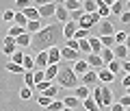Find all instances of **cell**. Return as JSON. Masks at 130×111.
<instances>
[{
	"label": "cell",
	"instance_id": "obj_53",
	"mask_svg": "<svg viewBox=\"0 0 130 111\" xmlns=\"http://www.w3.org/2000/svg\"><path fill=\"white\" fill-rule=\"evenodd\" d=\"M121 85H124V87H130V74L124 72V76H121Z\"/></svg>",
	"mask_w": 130,
	"mask_h": 111
},
{
	"label": "cell",
	"instance_id": "obj_2",
	"mask_svg": "<svg viewBox=\"0 0 130 111\" xmlns=\"http://www.w3.org/2000/svg\"><path fill=\"white\" fill-rule=\"evenodd\" d=\"M56 81H59L61 87H76V85L80 83V81H78V74H76L72 68H59Z\"/></svg>",
	"mask_w": 130,
	"mask_h": 111
},
{
	"label": "cell",
	"instance_id": "obj_52",
	"mask_svg": "<svg viewBox=\"0 0 130 111\" xmlns=\"http://www.w3.org/2000/svg\"><path fill=\"white\" fill-rule=\"evenodd\" d=\"M121 70H124L126 74H130V59H124V61H121Z\"/></svg>",
	"mask_w": 130,
	"mask_h": 111
},
{
	"label": "cell",
	"instance_id": "obj_16",
	"mask_svg": "<svg viewBox=\"0 0 130 111\" xmlns=\"http://www.w3.org/2000/svg\"><path fill=\"white\" fill-rule=\"evenodd\" d=\"M35 65H37V68H48V52L46 50H39L37 55H35Z\"/></svg>",
	"mask_w": 130,
	"mask_h": 111
},
{
	"label": "cell",
	"instance_id": "obj_33",
	"mask_svg": "<svg viewBox=\"0 0 130 111\" xmlns=\"http://www.w3.org/2000/svg\"><path fill=\"white\" fill-rule=\"evenodd\" d=\"M121 11H126L124 5H121V0H115L111 5V15H121Z\"/></svg>",
	"mask_w": 130,
	"mask_h": 111
},
{
	"label": "cell",
	"instance_id": "obj_62",
	"mask_svg": "<svg viewBox=\"0 0 130 111\" xmlns=\"http://www.w3.org/2000/svg\"><path fill=\"white\" fill-rule=\"evenodd\" d=\"M124 111H130V107H126V109H124Z\"/></svg>",
	"mask_w": 130,
	"mask_h": 111
},
{
	"label": "cell",
	"instance_id": "obj_26",
	"mask_svg": "<svg viewBox=\"0 0 130 111\" xmlns=\"http://www.w3.org/2000/svg\"><path fill=\"white\" fill-rule=\"evenodd\" d=\"M106 68L117 76V74L121 72V61H119V59H113V61H108V63H106Z\"/></svg>",
	"mask_w": 130,
	"mask_h": 111
},
{
	"label": "cell",
	"instance_id": "obj_31",
	"mask_svg": "<svg viewBox=\"0 0 130 111\" xmlns=\"http://www.w3.org/2000/svg\"><path fill=\"white\" fill-rule=\"evenodd\" d=\"M13 22L18 24V26H24V28H26V24H28V18L22 13V11H15V20H13Z\"/></svg>",
	"mask_w": 130,
	"mask_h": 111
},
{
	"label": "cell",
	"instance_id": "obj_44",
	"mask_svg": "<svg viewBox=\"0 0 130 111\" xmlns=\"http://www.w3.org/2000/svg\"><path fill=\"white\" fill-rule=\"evenodd\" d=\"M85 37H89V31H87V28H76L74 39H85Z\"/></svg>",
	"mask_w": 130,
	"mask_h": 111
},
{
	"label": "cell",
	"instance_id": "obj_15",
	"mask_svg": "<svg viewBox=\"0 0 130 111\" xmlns=\"http://www.w3.org/2000/svg\"><path fill=\"white\" fill-rule=\"evenodd\" d=\"M74 96L78 98V100H85V98L91 96V89H89L87 85H76L74 87Z\"/></svg>",
	"mask_w": 130,
	"mask_h": 111
},
{
	"label": "cell",
	"instance_id": "obj_48",
	"mask_svg": "<svg viewBox=\"0 0 130 111\" xmlns=\"http://www.w3.org/2000/svg\"><path fill=\"white\" fill-rule=\"evenodd\" d=\"M18 2V11H24L26 7H32V0H15Z\"/></svg>",
	"mask_w": 130,
	"mask_h": 111
},
{
	"label": "cell",
	"instance_id": "obj_34",
	"mask_svg": "<svg viewBox=\"0 0 130 111\" xmlns=\"http://www.w3.org/2000/svg\"><path fill=\"white\" fill-rule=\"evenodd\" d=\"M24 85H26V87H35V76H32V70H26V72H24Z\"/></svg>",
	"mask_w": 130,
	"mask_h": 111
},
{
	"label": "cell",
	"instance_id": "obj_17",
	"mask_svg": "<svg viewBox=\"0 0 130 111\" xmlns=\"http://www.w3.org/2000/svg\"><path fill=\"white\" fill-rule=\"evenodd\" d=\"M72 70H74V72L78 74V76H80V74H85V72L89 70V63H87V59H78V61H74Z\"/></svg>",
	"mask_w": 130,
	"mask_h": 111
},
{
	"label": "cell",
	"instance_id": "obj_8",
	"mask_svg": "<svg viewBox=\"0 0 130 111\" xmlns=\"http://www.w3.org/2000/svg\"><path fill=\"white\" fill-rule=\"evenodd\" d=\"M87 63H89V68H91V70H100V68H104L102 57H100V55H95V52L87 55Z\"/></svg>",
	"mask_w": 130,
	"mask_h": 111
},
{
	"label": "cell",
	"instance_id": "obj_54",
	"mask_svg": "<svg viewBox=\"0 0 130 111\" xmlns=\"http://www.w3.org/2000/svg\"><path fill=\"white\" fill-rule=\"evenodd\" d=\"M48 2H52V0H32V7H43Z\"/></svg>",
	"mask_w": 130,
	"mask_h": 111
},
{
	"label": "cell",
	"instance_id": "obj_20",
	"mask_svg": "<svg viewBox=\"0 0 130 111\" xmlns=\"http://www.w3.org/2000/svg\"><path fill=\"white\" fill-rule=\"evenodd\" d=\"M113 105V94H111V87L104 85L102 87V107H111Z\"/></svg>",
	"mask_w": 130,
	"mask_h": 111
},
{
	"label": "cell",
	"instance_id": "obj_21",
	"mask_svg": "<svg viewBox=\"0 0 130 111\" xmlns=\"http://www.w3.org/2000/svg\"><path fill=\"white\" fill-rule=\"evenodd\" d=\"M80 102H83V100H78L74 94H72V96H67V98H63V105H65V107H70V109H76V107H80Z\"/></svg>",
	"mask_w": 130,
	"mask_h": 111
},
{
	"label": "cell",
	"instance_id": "obj_4",
	"mask_svg": "<svg viewBox=\"0 0 130 111\" xmlns=\"http://www.w3.org/2000/svg\"><path fill=\"white\" fill-rule=\"evenodd\" d=\"M0 50H2V55H13L15 50H18V44H15V37H9L7 35L5 39H2V46H0Z\"/></svg>",
	"mask_w": 130,
	"mask_h": 111
},
{
	"label": "cell",
	"instance_id": "obj_63",
	"mask_svg": "<svg viewBox=\"0 0 130 111\" xmlns=\"http://www.w3.org/2000/svg\"><path fill=\"white\" fill-rule=\"evenodd\" d=\"M78 2H80V5H83V2H85V0H78Z\"/></svg>",
	"mask_w": 130,
	"mask_h": 111
},
{
	"label": "cell",
	"instance_id": "obj_1",
	"mask_svg": "<svg viewBox=\"0 0 130 111\" xmlns=\"http://www.w3.org/2000/svg\"><path fill=\"white\" fill-rule=\"evenodd\" d=\"M59 37H63V24L61 22L50 24V26H43V28H39V31L32 35L30 50L39 52V50H46V48H52V46H56Z\"/></svg>",
	"mask_w": 130,
	"mask_h": 111
},
{
	"label": "cell",
	"instance_id": "obj_35",
	"mask_svg": "<svg viewBox=\"0 0 130 111\" xmlns=\"http://www.w3.org/2000/svg\"><path fill=\"white\" fill-rule=\"evenodd\" d=\"M22 68L24 70H35V59L30 55H24V61H22Z\"/></svg>",
	"mask_w": 130,
	"mask_h": 111
},
{
	"label": "cell",
	"instance_id": "obj_3",
	"mask_svg": "<svg viewBox=\"0 0 130 111\" xmlns=\"http://www.w3.org/2000/svg\"><path fill=\"white\" fill-rule=\"evenodd\" d=\"M95 72H98V81H100L102 85H111L113 81L117 79V76H115V74H113L111 70L106 68V65H104V68H100V70H95Z\"/></svg>",
	"mask_w": 130,
	"mask_h": 111
},
{
	"label": "cell",
	"instance_id": "obj_37",
	"mask_svg": "<svg viewBox=\"0 0 130 111\" xmlns=\"http://www.w3.org/2000/svg\"><path fill=\"white\" fill-rule=\"evenodd\" d=\"M63 7H65L67 11H76V9H80L83 5H80L78 0H65V2H63Z\"/></svg>",
	"mask_w": 130,
	"mask_h": 111
},
{
	"label": "cell",
	"instance_id": "obj_27",
	"mask_svg": "<svg viewBox=\"0 0 130 111\" xmlns=\"http://www.w3.org/2000/svg\"><path fill=\"white\" fill-rule=\"evenodd\" d=\"M89 44H91V52L100 55V50H102V42H100V37H89Z\"/></svg>",
	"mask_w": 130,
	"mask_h": 111
},
{
	"label": "cell",
	"instance_id": "obj_55",
	"mask_svg": "<svg viewBox=\"0 0 130 111\" xmlns=\"http://www.w3.org/2000/svg\"><path fill=\"white\" fill-rule=\"evenodd\" d=\"M121 105H124V107H130V94H126V96H121Z\"/></svg>",
	"mask_w": 130,
	"mask_h": 111
},
{
	"label": "cell",
	"instance_id": "obj_40",
	"mask_svg": "<svg viewBox=\"0 0 130 111\" xmlns=\"http://www.w3.org/2000/svg\"><path fill=\"white\" fill-rule=\"evenodd\" d=\"M24 55H26V52H22V50H15L13 55H11V61H13V63H20V65H22V61H24Z\"/></svg>",
	"mask_w": 130,
	"mask_h": 111
},
{
	"label": "cell",
	"instance_id": "obj_11",
	"mask_svg": "<svg viewBox=\"0 0 130 111\" xmlns=\"http://www.w3.org/2000/svg\"><path fill=\"white\" fill-rule=\"evenodd\" d=\"M76 28H78V24H76L74 20H67V22L63 24V37H65V39H70V37H74Z\"/></svg>",
	"mask_w": 130,
	"mask_h": 111
},
{
	"label": "cell",
	"instance_id": "obj_13",
	"mask_svg": "<svg viewBox=\"0 0 130 111\" xmlns=\"http://www.w3.org/2000/svg\"><path fill=\"white\" fill-rule=\"evenodd\" d=\"M46 52H48V65L50 63H59L61 61V48L52 46V48H46Z\"/></svg>",
	"mask_w": 130,
	"mask_h": 111
},
{
	"label": "cell",
	"instance_id": "obj_38",
	"mask_svg": "<svg viewBox=\"0 0 130 111\" xmlns=\"http://www.w3.org/2000/svg\"><path fill=\"white\" fill-rule=\"evenodd\" d=\"M20 98H22V100H30L32 98V87H26V85H24V87L20 89Z\"/></svg>",
	"mask_w": 130,
	"mask_h": 111
},
{
	"label": "cell",
	"instance_id": "obj_60",
	"mask_svg": "<svg viewBox=\"0 0 130 111\" xmlns=\"http://www.w3.org/2000/svg\"><path fill=\"white\" fill-rule=\"evenodd\" d=\"M61 111H74V109H70V107H63V109H61Z\"/></svg>",
	"mask_w": 130,
	"mask_h": 111
},
{
	"label": "cell",
	"instance_id": "obj_42",
	"mask_svg": "<svg viewBox=\"0 0 130 111\" xmlns=\"http://www.w3.org/2000/svg\"><path fill=\"white\" fill-rule=\"evenodd\" d=\"M56 92H59V87H54V85H50V87H46V89H43V96H48V98H54L56 96Z\"/></svg>",
	"mask_w": 130,
	"mask_h": 111
},
{
	"label": "cell",
	"instance_id": "obj_12",
	"mask_svg": "<svg viewBox=\"0 0 130 111\" xmlns=\"http://www.w3.org/2000/svg\"><path fill=\"white\" fill-rule=\"evenodd\" d=\"M54 18H56V22L65 24V22H67V20H70V11L65 9L63 5H56V11H54Z\"/></svg>",
	"mask_w": 130,
	"mask_h": 111
},
{
	"label": "cell",
	"instance_id": "obj_6",
	"mask_svg": "<svg viewBox=\"0 0 130 111\" xmlns=\"http://www.w3.org/2000/svg\"><path fill=\"white\" fill-rule=\"evenodd\" d=\"M83 52L80 50H72V48H61V59H65V61H78V59H83Z\"/></svg>",
	"mask_w": 130,
	"mask_h": 111
},
{
	"label": "cell",
	"instance_id": "obj_32",
	"mask_svg": "<svg viewBox=\"0 0 130 111\" xmlns=\"http://www.w3.org/2000/svg\"><path fill=\"white\" fill-rule=\"evenodd\" d=\"M22 33H26V28H24V26H18V24H13V26L7 31V35H9V37H18V35H22Z\"/></svg>",
	"mask_w": 130,
	"mask_h": 111
},
{
	"label": "cell",
	"instance_id": "obj_14",
	"mask_svg": "<svg viewBox=\"0 0 130 111\" xmlns=\"http://www.w3.org/2000/svg\"><path fill=\"white\" fill-rule=\"evenodd\" d=\"M30 42H32V35H30V33H22V35L15 37V44H18L20 48H30Z\"/></svg>",
	"mask_w": 130,
	"mask_h": 111
},
{
	"label": "cell",
	"instance_id": "obj_7",
	"mask_svg": "<svg viewBox=\"0 0 130 111\" xmlns=\"http://www.w3.org/2000/svg\"><path fill=\"white\" fill-rule=\"evenodd\" d=\"M113 55H115V59L124 61V59H128L130 50L126 48V44H115V46H113Z\"/></svg>",
	"mask_w": 130,
	"mask_h": 111
},
{
	"label": "cell",
	"instance_id": "obj_28",
	"mask_svg": "<svg viewBox=\"0 0 130 111\" xmlns=\"http://www.w3.org/2000/svg\"><path fill=\"white\" fill-rule=\"evenodd\" d=\"M41 28V24H39V20H28L26 24V33H30V35H35V33Z\"/></svg>",
	"mask_w": 130,
	"mask_h": 111
},
{
	"label": "cell",
	"instance_id": "obj_45",
	"mask_svg": "<svg viewBox=\"0 0 130 111\" xmlns=\"http://www.w3.org/2000/svg\"><path fill=\"white\" fill-rule=\"evenodd\" d=\"M37 102L43 107V109H48V105L52 102V98H48V96H43V94H39V98H37Z\"/></svg>",
	"mask_w": 130,
	"mask_h": 111
},
{
	"label": "cell",
	"instance_id": "obj_43",
	"mask_svg": "<svg viewBox=\"0 0 130 111\" xmlns=\"http://www.w3.org/2000/svg\"><path fill=\"white\" fill-rule=\"evenodd\" d=\"M126 35H128V33H124V31L113 33V37H115V44H124V42H126Z\"/></svg>",
	"mask_w": 130,
	"mask_h": 111
},
{
	"label": "cell",
	"instance_id": "obj_24",
	"mask_svg": "<svg viewBox=\"0 0 130 111\" xmlns=\"http://www.w3.org/2000/svg\"><path fill=\"white\" fill-rule=\"evenodd\" d=\"M22 13L26 15L28 20H39V9H37V7H26Z\"/></svg>",
	"mask_w": 130,
	"mask_h": 111
},
{
	"label": "cell",
	"instance_id": "obj_61",
	"mask_svg": "<svg viewBox=\"0 0 130 111\" xmlns=\"http://www.w3.org/2000/svg\"><path fill=\"white\" fill-rule=\"evenodd\" d=\"M126 94H130V87H126Z\"/></svg>",
	"mask_w": 130,
	"mask_h": 111
},
{
	"label": "cell",
	"instance_id": "obj_10",
	"mask_svg": "<svg viewBox=\"0 0 130 111\" xmlns=\"http://www.w3.org/2000/svg\"><path fill=\"white\" fill-rule=\"evenodd\" d=\"M98 31H100V37H102V35H113V33H115V26H113L108 20H100Z\"/></svg>",
	"mask_w": 130,
	"mask_h": 111
},
{
	"label": "cell",
	"instance_id": "obj_18",
	"mask_svg": "<svg viewBox=\"0 0 130 111\" xmlns=\"http://www.w3.org/2000/svg\"><path fill=\"white\" fill-rule=\"evenodd\" d=\"M59 68H61L59 63H50L48 68H43V72H46V79H48V81L56 79V74H59Z\"/></svg>",
	"mask_w": 130,
	"mask_h": 111
},
{
	"label": "cell",
	"instance_id": "obj_57",
	"mask_svg": "<svg viewBox=\"0 0 130 111\" xmlns=\"http://www.w3.org/2000/svg\"><path fill=\"white\" fill-rule=\"evenodd\" d=\"M102 2H104V5H106V7H111L113 2H115V0H102Z\"/></svg>",
	"mask_w": 130,
	"mask_h": 111
},
{
	"label": "cell",
	"instance_id": "obj_58",
	"mask_svg": "<svg viewBox=\"0 0 130 111\" xmlns=\"http://www.w3.org/2000/svg\"><path fill=\"white\" fill-rule=\"evenodd\" d=\"M52 2H54V5H63L65 0H52Z\"/></svg>",
	"mask_w": 130,
	"mask_h": 111
},
{
	"label": "cell",
	"instance_id": "obj_64",
	"mask_svg": "<svg viewBox=\"0 0 130 111\" xmlns=\"http://www.w3.org/2000/svg\"><path fill=\"white\" fill-rule=\"evenodd\" d=\"M128 57H130V55H128Z\"/></svg>",
	"mask_w": 130,
	"mask_h": 111
},
{
	"label": "cell",
	"instance_id": "obj_23",
	"mask_svg": "<svg viewBox=\"0 0 130 111\" xmlns=\"http://www.w3.org/2000/svg\"><path fill=\"white\" fill-rule=\"evenodd\" d=\"M83 11H85V13H93V11H98V0H85V2H83Z\"/></svg>",
	"mask_w": 130,
	"mask_h": 111
},
{
	"label": "cell",
	"instance_id": "obj_49",
	"mask_svg": "<svg viewBox=\"0 0 130 111\" xmlns=\"http://www.w3.org/2000/svg\"><path fill=\"white\" fill-rule=\"evenodd\" d=\"M119 20H121V24H130V11H128V9H126V11H121Z\"/></svg>",
	"mask_w": 130,
	"mask_h": 111
},
{
	"label": "cell",
	"instance_id": "obj_9",
	"mask_svg": "<svg viewBox=\"0 0 130 111\" xmlns=\"http://www.w3.org/2000/svg\"><path fill=\"white\" fill-rule=\"evenodd\" d=\"M39 9V18H54V11H56V5L54 2H48L43 7H37Z\"/></svg>",
	"mask_w": 130,
	"mask_h": 111
},
{
	"label": "cell",
	"instance_id": "obj_25",
	"mask_svg": "<svg viewBox=\"0 0 130 111\" xmlns=\"http://www.w3.org/2000/svg\"><path fill=\"white\" fill-rule=\"evenodd\" d=\"M100 57H102L104 65H106L108 61H113V59H115V55H113V48H102V50H100Z\"/></svg>",
	"mask_w": 130,
	"mask_h": 111
},
{
	"label": "cell",
	"instance_id": "obj_29",
	"mask_svg": "<svg viewBox=\"0 0 130 111\" xmlns=\"http://www.w3.org/2000/svg\"><path fill=\"white\" fill-rule=\"evenodd\" d=\"M78 50H80V52H87V55H91V44H89V37L78 39Z\"/></svg>",
	"mask_w": 130,
	"mask_h": 111
},
{
	"label": "cell",
	"instance_id": "obj_47",
	"mask_svg": "<svg viewBox=\"0 0 130 111\" xmlns=\"http://www.w3.org/2000/svg\"><path fill=\"white\" fill-rule=\"evenodd\" d=\"M50 85H52V81H48V79H46V81H41V83H37V85H35L32 89H37V92L41 94L43 89H46V87H50Z\"/></svg>",
	"mask_w": 130,
	"mask_h": 111
},
{
	"label": "cell",
	"instance_id": "obj_51",
	"mask_svg": "<svg viewBox=\"0 0 130 111\" xmlns=\"http://www.w3.org/2000/svg\"><path fill=\"white\" fill-rule=\"evenodd\" d=\"M108 109H111V111H124V109H126V107H124V105H121V102H113V105H111V107H108Z\"/></svg>",
	"mask_w": 130,
	"mask_h": 111
},
{
	"label": "cell",
	"instance_id": "obj_30",
	"mask_svg": "<svg viewBox=\"0 0 130 111\" xmlns=\"http://www.w3.org/2000/svg\"><path fill=\"white\" fill-rule=\"evenodd\" d=\"M100 42H102V48H113V46H115V37H113V35H102V37H100Z\"/></svg>",
	"mask_w": 130,
	"mask_h": 111
},
{
	"label": "cell",
	"instance_id": "obj_50",
	"mask_svg": "<svg viewBox=\"0 0 130 111\" xmlns=\"http://www.w3.org/2000/svg\"><path fill=\"white\" fill-rule=\"evenodd\" d=\"M67 48H72V50H78V39L70 37V39H67Z\"/></svg>",
	"mask_w": 130,
	"mask_h": 111
},
{
	"label": "cell",
	"instance_id": "obj_39",
	"mask_svg": "<svg viewBox=\"0 0 130 111\" xmlns=\"http://www.w3.org/2000/svg\"><path fill=\"white\" fill-rule=\"evenodd\" d=\"M87 18H89V22H91V26H98V24H100V13H98V11H93V13H87Z\"/></svg>",
	"mask_w": 130,
	"mask_h": 111
},
{
	"label": "cell",
	"instance_id": "obj_41",
	"mask_svg": "<svg viewBox=\"0 0 130 111\" xmlns=\"http://www.w3.org/2000/svg\"><path fill=\"white\" fill-rule=\"evenodd\" d=\"M85 15V11H83V7L80 9H76V11H70V20H74V22H78L80 18Z\"/></svg>",
	"mask_w": 130,
	"mask_h": 111
},
{
	"label": "cell",
	"instance_id": "obj_36",
	"mask_svg": "<svg viewBox=\"0 0 130 111\" xmlns=\"http://www.w3.org/2000/svg\"><path fill=\"white\" fill-rule=\"evenodd\" d=\"M63 100H56V98H52V102H50V105H48V109L46 111H61V109H63Z\"/></svg>",
	"mask_w": 130,
	"mask_h": 111
},
{
	"label": "cell",
	"instance_id": "obj_46",
	"mask_svg": "<svg viewBox=\"0 0 130 111\" xmlns=\"http://www.w3.org/2000/svg\"><path fill=\"white\" fill-rule=\"evenodd\" d=\"M2 20H5V22H13V20H15V11L13 9H7L5 13H2Z\"/></svg>",
	"mask_w": 130,
	"mask_h": 111
},
{
	"label": "cell",
	"instance_id": "obj_59",
	"mask_svg": "<svg viewBox=\"0 0 130 111\" xmlns=\"http://www.w3.org/2000/svg\"><path fill=\"white\" fill-rule=\"evenodd\" d=\"M126 9H128V11H130V0H126Z\"/></svg>",
	"mask_w": 130,
	"mask_h": 111
},
{
	"label": "cell",
	"instance_id": "obj_19",
	"mask_svg": "<svg viewBox=\"0 0 130 111\" xmlns=\"http://www.w3.org/2000/svg\"><path fill=\"white\" fill-rule=\"evenodd\" d=\"M80 105H83V107H85V109H87V111H102V107L98 105V102L93 100L91 96H89V98H85V100L80 102Z\"/></svg>",
	"mask_w": 130,
	"mask_h": 111
},
{
	"label": "cell",
	"instance_id": "obj_22",
	"mask_svg": "<svg viewBox=\"0 0 130 111\" xmlns=\"http://www.w3.org/2000/svg\"><path fill=\"white\" fill-rule=\"evenodd\" d=\"M5 68H7V72H11V74H24V72H26V70H24L20 63H13V61H9Z\"/></svg>",
	"mask_w": 130,
	"mask_h": 111
},
{
	"label": "cell",
	"instance_id": "obj_5",
	"mask_svg": "<svg viewBox=\"0 0 130 111\" xmlns=\"http://www.w3.org/2000/svg\"><path fill=\"white\" fill-rule=\"evenodd\" d=\"M80 83H83V85H87V87H93V85L98 83V72L89 68L85 74H80Z\"/></svg>",
	"mask_w": 130,
	"mask_h": 111
},
{
	"label": "cell",
	"instance_id": "obj_56",
	"mask_svg": "<svg viewBox=\"0 0 130 111\" xmlns=\"http://www.w3.org/2000/svg\"><path fill=\"white\" fill-rule=\"evenodd\" d=\"M124 44H126V48H128V50H130V33H128V35H126V42H124Z\"/></svg>",
	"mask_w": 130,
	"mask_h": 111
}]
</instances>
